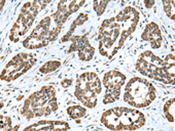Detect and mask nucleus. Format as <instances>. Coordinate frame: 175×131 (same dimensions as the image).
Listing matches in <instances>:
<instances>
[{
    "instance_id": "f257e3e1",
    "label": "nucleus",
    "mask_w": 175,
    "mask_h": 131,
    "mask_svg": "<svg viewBox=\"0 0 175 131\" xmlns=\"http://www.w3.org/2000/svg\"><path fill=\"white\" fill-rule=\"evenodd\" d=\"M101 88L97 75L92 72H85L77 79L74 94L84 106L92 108L97 104V97Z\"/></svg>"
},
{
    "instance_id": "f03ea898",
    "label": "nucleus",
    "mask_w": 175,
    "mask_h": 131,
    "mask_svg": "<svg viewBox=\"0 0 175 131\" xmlns=\"http://www.w3.org/2000/svg\"><path fill=\"white\" fill-rule=\"evenodd\" d=\"M68 111L69 114L74 119L84 116L86 112V109L80 106L71 107L69 108Z\"/></svg>"
}]
</instances>
